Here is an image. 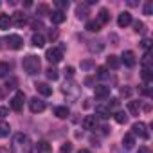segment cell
Returning <instances> with one entry per match:
<instances>
[{"instance_id":"1","label":"cell","mask_w":153,"mask_h":153,"mask_svg":"<svg viewBox=\"0 0 153 153\" xmlns=\"http://www.w3.org/2000/svg\"><path fill=\"white\" fill-rule=\"evenodd\" d=\"M11 153H33V142L25 133H15L11 140Z\"/></svg>"},{"instance_id":"2","label":"cell","mask_w":153,"mask_h":153,"mask_svg":"<svg viewBox=\"0 0 153 153\" xmlns=\"http://www.w3.org/2000/svg\"><path fill=\"white\" fill-rule=\"evenodd\" d=\"M22 67H24V70H25L29 76H34V74H38V72H40L42 63H40V58H38V56L29 54V56H25V58H24Z\"/></svg>"},{"instance_id":"3","label":"cell","mask_w":153,"mask_h":153,"mask_svg":"<svg viewBox=\"0 0 153 153\" xmlns=\"http://www.w3.org/2000/svg\"><path fill=\"white\" fill-rule=\"evenodd\" d=\"M61 90H63V94H65V96H68V97H72V99H78V97H79V92H81V88L76 85L74 81L65 83Z\"/></svg>"},{"instance_id":"4","label":"cell","mask_w":153,"mask_h":153,"mask_svg":"<svg viewBox=\"0 0 153 153\" xmlns=\"http://www.w3.org/2000/svg\"><path fill=\"white\" fill-rule=\"evenodd\" d=\"M45 58H47L51 63H59V61L63 59V51H61V49L52 47V49H49V51L45 52Z\"/></svg>"},{"instance_id":"5","label":"cell","mask_w":153,"mask_h":153,"mask_svg":"<svg viewBox=\"0 0 153 153\" xmlns=\"http://www.w3.org/2000/svg\"><path fill=\"white\" fill-rule=\"evenodd\" d=\"M131 131H133V133H131L133 137H135V135L140 137V139H148V137H149V133H148V126H146L144 123H135V124L131 126Z\"/></svg>"},{"instance_id":"6","label":"cell","mask_w":153,"mask_h":153,"mask_svg":"<svg viewBox=\"0 0 153 153\" xmlns=\"http://www.w3.org/2000/svg\"><path fill=\"white\" fill-rule=\"evenodd\" d=\"M6 42H7L9 49H13V51H18V49L24 47V40H22V36H18V34H9V36L6 38Z\"/></svg>"},{"instance_id":"7","label":"cell","mask_w":153,"mask_h":153,"mask_svg":"<svg viewBox=\"0 0 153 153\" xmlns=\"http://www.w3.org/2000/svg\"><path fill=\"white\" fill-rule=\"evenodd\" d=\"M24 101H25V94H24V92H16V94L13 96V99H11V108H13L15 112H20V110L24 108Z\"/></svg>"},{"instance_id":"8","label":"cell","mask_w":153,"mask_h":153,"mask_svg":"<svg viewBox=\"0 0 153 153\" xmlns=\"http://www.w3.org/2000/svg\"><path fill=\"white\" fill-rule=\"evenodd\" d=\"M11 24L16 25V27H24V25L27 24V16H25L22 11H15V13L11 15Z\"/></svg>"},{"instance_id":"9","label":"cell","mask_w":153,"mask_h":153,"mask_svg":"<svg viewBox=\"0 0 153 153\" xmlns=\"http://www.w3.org/2000/svg\"><path fill=\"white\" fill-rule=\"evenodd\" d=\"M29 108H31L33 114H40V112L45 110V103H43L42 99H38V97H33V99L29 101Z\"/></svg>"},{"instance_id":"10","label":"cell","mask_w":153,"mask_h":153,"mask_svg":"<svg viewBox=\"0 0 153 153\" xmlns=\"http://www.w3.org/2000/svg\"><path fill=\"white\" fill-rule=\"evenodd\" d=\"M83 128L88 131H96L97 130V117L96 115H87L83 119Z\"/></svg>"},{"instance_id":"11","label":"cell","mask_w":153,"mask_h":153,"mask_svg":"<svg viewBox=\"0 0 153 153\" xmlns=\"http://www.w3.org/2000/svg\"><path fill=\"white\" fill-rule=\"evenodd\" d=\"M121 61H123L126 67H135V63H137L135 54H133L131 51H124V52H123V56H121Z\"/></svg>"},{"instance_id":"12","label":"cell","mask_w":153,"mask_h":153,"mask_svg":"<svg viewBox=\"0 0 153 153\" xmlns=\"http://www.w3.org/2000/svg\"><path fill=\"white\" fill-rule=\"evenodd\" d=\"M112 115V110L105 105H97L96 106V117H101V119H108Z\"/></svg>"},{"instance_id":"13","label":"cell","mask_w":153,"mask_h":153,"mask_svg":"<svg viewBox=\"0 0 153 153\" xmlns=\"http://www.w3.org/2000/svg\"><path fill=\"white\" fill-rule=\"evenodd\" d=\"M49 16H51V22H52V24H56V25H58V24H63V22H65V18H67V16H65V13H63V11H58V9H56V11H52V13H49Z\"/></svg>"},{"instance_id":"14","label":"cell","mask_w":153,"mask_h":153,"mask_svg":"<svg viewBox=\"0 0 153 153\" xmlns=\"http://www.w3.org/2000/svg\"><path fill=\"white\" fill-rule=\"evenodd\" d=\"M76 16H78L79 20H85L88 16V6L87 4H78L76 6Z\"/></svg>"},{"instance_id":"15","label":"cell","mask_w":153,"mask_h":153,"mask_svg":"<svg viewBox=\"0 0 153 153\" xmlns=\"http://www.w3.org/2000/svg\"><path fill=\"white\" fill-rule=\"evenodd\" d=\"M130 24H131V15H130L128 11L121 13L119 18H117V25H119V27H126V25H130Z\"/></svg>"},{"instance_id":"16","label":"cell","mask_w":153,"mask_h":153,"mask_svg":"<svg viewBox=\"0 0 153 153\" xmlns=\"http://www.w3.org/2000/svg\"><path fill=\"white\" fill-rule=\"evenodd\" d=\"M94 92H96V97H99V99H105V97H108V96H110V87L97 85V87L94 88Z\"/></svg>"},{"instance_id":"17","label":"cell","mask_w":153,"mask_h":153,"mask_svg":"<svg viewBox=\"0 0 153 153\" xmlns=\"http://www.w3.org/2000/svg\"><path fill=\"white\" fill-rule=\"evenodd\" d=\"M142 79L146 83H151V79H153V67L151 65H144L142 67Z\"/></svg>"},{"instance_id":"18","label":"cell","mask_w":153,"mask_h":153,"mask_svg":"<svg viewBox=\"0 0 153 153\" xmlns=\"http://www.w3.org/2000/svg\"><path fill=\"white\" fill-rule=\"evenodd\" d=\"M36 151H38V153H52V146H51V142H47V140H40V142L36 144Z\"/></svg>"},{"instance_id":"19","label":"cell","mask_w":153,"mask_h":153,"mask_svg":"<svg viewBox=\"0 0 153 153\" xmlns=\"http://www.w3.org/2000/svg\"><path fill=\"white\" fill-rule=\"evenodd\" d=\"M85 29L90 31V33H99V31H101V24H99L97 20H87Z\"/></svg>"},{"instance_id":"20","label":"cell","mask_w":153,"mask_h":153,"mask_svg":"<svg viewBox=\"0 0 153 153\" xmlns=\"http://www.w3.org/2000/svg\"><path fill=\"white\" fill-rule=\"evenodd\" d=\"M36 90H38V94H42V96H45V97H49V96L52 94V87H49L47 83H38V85H36Z\"/></svg>"},{"instance_id":"21","label":"cell","mask_w":153,"mask_h":153,"mask_svg":"<svg viewBox=\"0 0 153 153\" xmlns=\"http://www.w3.org/2000/svg\"><path fill=\"white\" fill-rule=\"evenodd\" d=\"M123 146H124L126 149H133V146H135V137H133L131 133H126V135L123 137Z\"/></svg>"},{"instance_id":"22","label":"cell","mask_w":153,"mask_h":153,"mask_svg":"<svg viewBox=\"0 0 153 153\" xmlns=\"http://www.w3.org/2000/svg\"><path fill=\"white\" fill-rule=\"evenodd\" d=\"M31 43H33L34 47H43V45H45V38H43V34L34 33V34H33V38H31Z\"/></svg>"},{"instance_id":"23","label":"cell","mask_w":153,"mask_h":153,"mask_svg":"<svg viewBox=\"0 0 153 153\" xmlns=\"http://www.w3.org/2000/svg\"><path fill=\"white\" fill-rule=\"evenodd\" d=\"M54 115L59 117V119H67V117L70 115V112H68L67 106H56V108H54Z\"/></svg>"},{"instance_id":"24","label":"cell","mask_w":153,"mask_h":153,"mask_svg":"<svg viewBox=\"0 0 153 153\" xmlns=\"http://www.w3.org/2000/svg\"><path fill=\"white\" fill-rule=\"evenodd\" d=\"M119 65H121V59H119L117 56H114V54H112V56H108V58H106V67H110V68H114V70H115V68H119Z\"/></svg>"},{"instance_id":"25","label":"cell","mask_w":153,"mask_h":153,"mask_svg":"<svg viewBox=\"0 0 153 153\" xmlns=\"http://www.w3.org/2000/svg\"><path fill=\"white\" fill-rule=\"evenodd\" d=\"M9 25H13L11 24V16L9 15H0V29H9Z\"/></svg>"},{"instance_id":"26","label":"cell","mask_w":153,"mask_h":153,"mask_svg":"<svg viewBox=\"0 0 153 153\" xmlns=\"http://www.w3.org/2000/svg\"><path fill=\"white\" fill-rule=\"evenodd\" d=\"M128 110H130L131 115H139V112H140V103H139V101H130V103H128Z\"/></svg>"},{"instance_id":"27","label":"cell","mask_w":153,"mask_h":153,"mask_svg":"<svg viewBox=\"0 0 153 153\" xmlns=\"http://www.w3.org/2000/svg\"><path fill=\"white\" fill-rule=\"evenodd\" d=\"M103 49H105L103 42H90V43H88V51H90V52H101Z\"/></svg>"},{"instance_id":"28","label":"cell","mask_w":153,"mask_h":153,"mask_svg":"<svg viewBox=\"0 0 153 153\" xmlns=\"http://www.w3.org/2000/svg\"><path fill=\"white\" fill-rule=\"evenodd\" d=\"M9 131H11L9 124H7L6 121H0V139H4V137H7V135H9Z\"/></svg>"},{"instance_id":"29","label":"cell","mask_w":153,"mask_h":153,"mask_svg":"<svg viewBox=\"0 0 153 153\" xmlns=\"http://www.w3.org/2000/svg\"><path fill=\"white\" fill-rule=\"evenodd\" d=\"M47 78L52 79V81H56V79L59 78V70L54 68V67H49V68H47Z\"/></svg>"},{"instance_id":"30","label":"cell","mask_w":153,"mask_h":153,"mask_svg":"<svg viewBox=\"0 0 153 153\" xmlns=\"http://www.w3.org/2000/svg\"><path fill=\"white\" fill-rule=\"evenodd\" d=\"M114 119H115V123L124 124V123L128 121V115H126L124 112H121V110H119V112H115V114H114Z\"/></svg>"},{"instance_id":"31","label":"cell","mask_w":153,"mask_h":153,"mask_svg":"<svg viewBox=\"0 0 153 153\" xmlns=\"http://www.w3.org/2000/svg\"><path fill=\"white\" fill-rule=\"evenodd\" d=\"M108 20H110V15H108V11H106V9H101V11H99V16H97V22L103 25V24H106Z\"/></svg>"},{"instance_id":"32","label":"cell","mask_w":153,"mask_h":153,"mask_svg":"<svg viewBox=\"0 0 153 153\" xmlns=\"http://www.w3.org/2000/svg\"><path fill=\"white\" fill-rule=\"evenodd\" d=\"M96 76H97L99 79H106V78H108V68H106V67H97Z\"/></svg>"},{"instance_id":"33","label":"cell","mask_w":153,"mask_h":153,"mask_svg":"<svg viewBox=\"0 0 153 153\" xmlns=\"http://www.w3.org/2000/svg\"><path fill=\"white\" fill-rule=\"evenodd\" d=\"M9 74V65L6 61H0V78H6Z\"/></svg>"},{"instance_id":"34","label":"cell","mask_w":153,"mask_h":153,"mask_svg":"<svg viewBox=\"0 0 153 153\" xmlns=\"http://www.w3.org/2000/svg\"><path fill=\"white\" fill-rule=\"evenodd\" d=\"M56 7H58V11H63V9L68 7V2H67V0H58V2H56Z\"/></svg>"},{"instance_id":"35","label":"cell","mask_w":153,"mask_h":153,"mask_svg":"<svg viewBox=\"0 0 153 153\" xmlns=\"http://www.w3.org/2000/svg\"><path fill=\"white\" fill-rule=\"evenodd\" d=\"M151 13H153V4H151V2H146V4H144V15L149 16Z\"/></svg>"},{"instance_id":"36","label":"cell","mask_w":153,"mask_h":153,"mask_svg":"<svg viewBox=\"0 0 153 153\" xmlns=\"http://www.w3.org/2000/svg\"><path fill=\"white\" fill-rule=\"evenodd\" d=\"M49 13V6H45V4H40L38 6V15L42 16V15H47Z\"/></svg>"},{"instance_id":"37","label":"cell","mask_w":153,"mask_h":153,"mask_svg":"<svg viewBox=\"0 0 153 153\" xmlns=\"http://www.w3.org/2000/svg\"><path fill=\"white\" fill-rule=\"evenodd\" d=\"M31 27H33L34 31H40V29H43V24H42L40 20H33V22H31Z\"/></svg>"},{"instance_id":"38","label":"cell","mask_w":153,"mask_h":153,"mask_svg":"<svg viewBox=\"0 0 153 153\" xmlns=\"http://www.w3.org/2000/svg\"><path fill=\"white\" fill-rule=\"evenodd\" d=\"M15 85H16V79L13 78V79H9V81L4 85V90H13V88H15Z\"/></svg>"},{"instance_id":"39","label":"cell","mask_w":153,"mask_h":153,"mask_svg":"<svg viewBox=\"0 0 153 153\" xmlns=\"http://www.w3.org/2000/svg\"><path fill=\"white\" fill-rule=\"evenodd\" d=\"M133 29H135V33H142L144 31V24L142 22H135L133 24Z\"/></svg>"},{"instance_id":"40","label":"cell","mask_w":153,"mask_h":153,"mask_svg":"<svg viewBox=\"0 0 153 153\" xmlns=\"http://www.w3.org/2000/svg\"><path fill=\"white\" fill-rule=\"evenodd\" d=\"M70 151H72V144L70 142H67V144L61 146V153H70Z\"/></svg>"},{"instance_id":"41","label":"cell","mask_w":153,"mask_h":153,"mask_svg":"<svg viewBox=\"0 0 153 153\" xmlns=\"http://www.w3.org/2000/svg\"><path fill=\"white\" fill-rule=\"evenodd\" d=\"M7 114H9V108H6V106H0V117L4 119V117H6Z\"/></svg>"},{"instance_id":"42","label":"cell","mask_w":153,"mask_h":153,"mask_svg":"<svg viewBox=\"0 0 153 153\" xmlns=\"http://www.w3.org/2000/svg\"><path fill=\"white\" fill-rule=\"evenodd\" d=\"M65 74L68 76V78H72V76H74V67H67L65 68Z\"/></svg>"},{"instance_id":"43","label":"cell","mask_w":153,"mask_h":153,"mask_svg":"<svg viewBox=\"0 0 153 153\" xmlns=\"http://www.w3.org/2000/svg\"><path fill=\"white\" fill-rule=\"evenodd\" d=\"M142 47H144L146 51H149V47H151V40H148V38H146V40L142 42Z\"/></svg>"},{"instance_id":"44","label":"cell","mask_w":153,"mask_h":153,"mask_svg":"<svg viewBox=\"0 0 153 153\" xmlns=\"http://www.w3.org/2000/svg\"><path fill=\"white\" fill-rule=\"evenodd\" d=\"M130 94H131L130 88H121V96H130Z\"/></svg>"},{"instance_id":"45","label":"cell","mask_w":153,"mask_h":153,"mask_svg":"<svg viewBox=\"0 0 153 153\" xmlns=\"http://www.w3.org/2000/svg\"><path fill=\"white\" fill-rule=\"evenodd\" d=\"M49 38H51V40H56V38H58V33H56V31H51V33H49Z\"/></svg>"},{"instance_id":"46","label":"cell","mask_w":153,"mask_h":153,"mask_svg":"<svg viewBox=\"0 0 153 153\" xmlns=\"http://www.w3.org/2000/svg\"><path fill=\"white\" fill-rule=\"evenodd\" d=\"M81 67H83V68H92L94 65H92L90 61H85V63H81Z\"/></svg>"},{"instance_id":"47","label":"cell","mask_w":153,"mask_h":153,"mask_svg":"<svg viewBox=\"0 0 153 153\" xmlns=\"http://www.w3.org/2000/svg\"><path fill=\"white\" fill-rule=\"evenodd\" d=\"M24 6H25V7H31V6H33V2H31V0H27V2H24Z\"/></svg>"},{"instance_id":"48","label":"cell","mask_w":153,"mask_h":153,"mask_svg":"<svg viewBox=\"0 0 153 153\" xmlns=\"http://www.w3.org/2000/svg\"><path fill=\"white\" fill-rule=\"evenodd\" d=\"M78 153H90V151H88V149H79Z\"/></svg>"},{"instance_id":"49","label":"cell","mask_w":153,"mask_h":153,"mask_svg":"<svg viewBox=\"0 0 153 153\" xmlns=\"http://www.w3.org/2000/svg\"><path fill=\"white\" fill-rule=\"evenodd\" d=\"M0 49H2V40H0Z\"/></svg>"}]
</instances>
